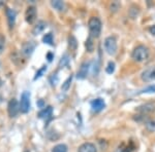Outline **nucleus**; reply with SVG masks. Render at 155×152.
I'll use <instances>...</instances> for the list:
<instances>
[{
  "label": "nucleus",
  "instance_id": "obj_1",
  "mask_svg": "<svg viewBox=\"0 0 155 152\" xmlns=\"http://www.w3.org/2000/svg\"><path fill=\"white\" fill-rule=\"evenodd\" d=\"M88 26H89V31H90V36L93 37V38H97L99 37L101 33V21L96 17H92L90 18L88 22Z\"/></svg>",
  "mask_w": 155,
  "mask_h": 152
},
{
  "label": "nucleus",
  "instance_id": "obj_2",
  "mask_svg": "<svg viewBox=\"0 0 155 152\" xmlns=\"http://www.w3.org/2000/svg\"><path fill=\"white\" fill-rule=\"evenodd\" d=\"M131 57L134 59V61L137 62V63H141V62L146 61L149 58V49L148 47L145 45H139L134 49L131 54Z\"/></svg>",
  "mask_w": 155,
  "mask_h": 152
},
{
  "label": "nucleus",
  "instance_id": "obj_3",
  "mask_svg": "<svg viewBox=\"0 0 155 152\" xmlns=\"http://www.w3.org/2000/svg\"><path fill=\"white\" fill-rule=\"evenodd\" d=\"M104 48H106V51L110 56H114L115 54L117 53V41L116 38L114 36H109L106 38L104 40Z\"/></svg>",
  "mask_w": 155,
  "mask_h": 152
},
{
  "label": "nucleus",
  "instance_id": "obj_4",
  "mask_svg": "<svg viewBox=\"0 0 155 152\" xmlns=\"http://www.w3.org/2000/svg\"><path fill=\"white\" fill-rule=\"evenodd\" d=\"M20 111L22 113H28L30 110V93L23 92L21 95V101H20Z\"/></svg>",
  "mask_w": 155,
  "mask_h": 152
},
{
  "label": "nucleus",
  "instance_id": "obj_5",
  "mask_svg": "<svg viewBox=\"0 0 155 152\" xmlns=\"http://www.w3.org/2000/svg\"><path fill=\"white\" fill-rule=\"evenodd\" d=\"M20 111V104L18 103L16 99H12L8 102V105H7V112H8V116L11 118H14L18 115Z\"/></svg>",
  "mask_w": 155,
  "mask_h": 152
},
{
  "label": "nucleus",
  "instance_id": "obj_6",
  "mask_svg": "<svg viewBox=\"0 0 155 152\" xmlns=\"http://www.w3.org/2000/svg\"><path fill=\"white\" fill-rule=\"evenodd\" d=\"M37 17V11H36V7L31 5L28 6L25 11V20L28 24H33L36 20Z\"/></svg>",
  "mask_w": 155,
  "mask_h": 152
},
{
  "label": "nucleus",
  "instance_id": "obj_7",
  "mask_svg": "<svg viewBox=\"0 0 155 152\" xmlns=\"http://www.w3.org/2000/svg\"><path fill=\"white\" fill-rule=\"evenodd\" d=\"M141 77H142V79L146 82L155 80V66H151V67H149V68L145 69V70L142 72Z\"/></svg>",
  "mask_w": 155,
  "mask_h": 152
},
{
  "label": "nucleus",
  "instance_id": "obj_8",
  "mask_svg": "<svg viewBox=\"0 0 155 152\" xmlns=\"http://www.w3.org/2000/svg\"><path fill=\"white\" fill-rule=\"evenodd\" d=\"M35 46L36 44L34 43L33 41H27L25 42V43L22 45V54H24L25 57H30L32 54V53L34 51V49H35Z\"/></svg>",
  "mask_w": 155,
  "mask_h": 152
},
{
  "label": "nucleus",
  "instance_id": "obj_9",
  "mask_svg": "<svg viewBox=\"0 0 155 152\" xmlns=\"http://www.w3.org/2000/svg\"><path fill=\"white\" fill-rule=\"evenodd\" d=\"M6 17H7V24H8L9 29H12L15 27V24H16V18H17L16 11H15L12 8L7 7L6 8Z\"/></svg>",
  "mask_w": 155,
  "mask_h": 152
},
{
  "label": "nucleus",
  "instance_id": "obj_10",
  "mask_svg": "<svg viewBox=\"0 0 155 152\" xmlns=\"http://www.w3.org/2000/svg\"><path fill=\"white\" fill-rule=\"evenodd\" d=\"M90 68V63L89 62H84L83 64L81 65L79 71L77 73V77L79 79H84L87 77V74H88V70Z\"/></svg>",
  "mask_w": 155,
  "mask_h": 152
},
{
  "label": "nucleus",
  "instance_id": "obj_11",
  "mask_svg": "<svg viewBox=\"0 0 155 152\" xmlns=\"http://www.w3.org/2000/svg\"><path fill=\"white\" fill-rule=\"evenodd\" d=\"M52 115H53V107L52 106L45 107V108L41 109V110L38 112V114H37V116L41 119H50V118H52Z\"/></svg>",
  "mask_w": 155,
  "mask_h": 152
},
{
  "label": "nucleus",
  "instance_id": "obj_12",
  "mask_svg": "<svg viewBox=\"0 0 155 152\" xmlns=\"http://www.w3.org/2000/svg\"><path fill=\"white\" fill-rule=\"evenodd\" d=\"M104 107H106V103H104V100L101 98L95 99L91 102V108H92V110L95 112H101L102 109H104Z\"/></svg>",
  "mask_w": 155,
  "mask_h": 152
},
{
  "label": "nucleus",
  "instance_id": "obj_13",
  "mask_svg": "<svg viewBox=\"0 0 155 152\" xmlns=\"http://www.w3.org/2000/svg\"><path fill=\"white\" fill-rule=\"evenodd\" d=\"M137 111L140 112L142 114H147V113H151V112L155 111V104L152 103H147L144 105H141L137 108Z\"/></svg>",
  "mask_w": 155,
  "mask_h": 152
},
{
  "label": "nucleus",
  "instance_id": "obj_14",
  "mask_svg": "<svg viewBox=\"0 0 155 152\" xmlns=\"http://www.w3.org/2000/svg\"><path fill=\"white\" fill-rule=\"evenodd\" d=\"M78 152H97V149L94 144L92 143H84L78 149Z\"/></svg>",
  "mask_w": 155,
  "mask_h": 152
},
{
  "label": "nucleus",
  "instance_id": "obj_15",
  "mask_svg": "<svg viewBox=\"0 0 155 152\" xmlns=\"http://www.w3.org/2000/svg\"><path fill=\"white\" fill-rule=\"evenodd\" d=\"M47 28V23L44 21H39L37 22V24L34 26L33 30H32V33L34 34V35H38V34H41V32H44V30Z\"/></svg>",
  "mask_w": 155,
  "mask_h": 152
},
{
  "label": "nucleus",
  "instance_id": "obj_16",
  "mask_svg": "<svg viewBox=\"0 0 155 152\" xmlns=\"http://www.w3.org/2000/svg\"><path fill=\"white\" fill-rule=\"evenodd\" d=\"M51 5L58 11H63L65 9V3L61 0H53L51 1Z\"/></svg>",
  "mask_w": 155,
  "mask_h": 152
},
{
  "label": "nucleus",
  "instance_id": "obj_17",
  "mask_svg": "<svg viewBox=\"0 0 155 152\" xmlns=\"http://www.w3.org/2000/svg\"><path fill=\"white\" fill-rule=\"evenodd\" d=\"M85 46H86V49L89 51V53H92V51H94V41H93V37L89 36L88 38H87L86 42H85Z\"/></svg>",
  "mask_w": 155,
  "mask_h": 152
},
{
  "label": "nucleus",
  "instance_id": "obj_18",
  "mask_svg": "<svg viewBox=\"0 0 155 152\" xmlns=\"http://www.w3.org/2000/svg\"><path fill=\"white\" fill-rule=\"evenodd\" d=\"M140 14V7L137 5H132L128 11V14L131 19H136Z\"/></svg>",
  "mask_w": 155,
  "mask_h": 152
},
{
  "label": "nucleus",
  "instance_id": "obj_19",
  "mask_svg": "<svg viewBox=\"0 0 155 152\" xmlns=\"http://www.w3.org/2000/svg\"><path fill=\"white\" fill-rule=\"evenodd\" d=\"M68 47L71 49V51H76L78 47V41L76 39V37L71 35L68 37Z\"/></svg>",
  "mask_w": 155,
  "mask_h": 152
},
{
  "label": "nucleus",
  "instance_id": "obj_20",
  "mask_svg": "<svg viewBox=\"0 0 155 152\" xmlns=\"http://www.w3.org/2000/svg\"><path fill=\"white\" fill-rule=\"evenodd\" d=\"M42 42H44V43L49 44V45H53V44H54L53 34H52V33L45 34V36L42 37Z\"/></svg>",
  "mask_w": 155,
  "mask_h": 152
},
{
  "label": "nucleus",
  "instance_id": "obj_21",
  "mask_svg": "<svg viewBox=\"0 0 155 152\" xmlns=\"http://www.w3.org/2000/svg\"><path fill=\"white\" fill-rule=\"evenodd\" d=\"M67 146L65 144H58L52 148V152H67Z\"/></svg>",
  "mask_w": 155,
  "mask_h": 152
},
{
  "label": "nucleus",
  "instance_id": "obj_22",
  "mask_svg": "<svg viewBox=\"0 0 155 152\" xmlns=\"http://www.w3.org/2000/svg\"><path fill=\"white\" fill-rule=\"evenodd\" d=\"M47 71V66L46 65H44V66L41 67L39 70H37L36 72V74H35V76H34V80H36V79H38V78H41V77L44 75V73Z\"/></svg>",
  "mask_w": 155,
  "mask_h": 152
},
{
  "label": "nucleus",
  "instance_id": "obj_23",
  "mask_svg": "<svg viewBox=\"0 0 155 152\" xmlns=\"http://www.w3.org/2000/svg\"><path fill=\"white\" fill-rule=\"evenodd\" d=\"M71 80H72V76H69L68 78H67L66 80L64 81V83L62 84V86H61L62 91H67V89L69 88V86H71Z\"/></svg>",
  "mask_w": 155,
  "mask_h": 152
},
{
  "label": "nucleus",
  "instance_id": "obj_24",
  "mask_svg": "<svg viewBox=\"0 0 155 152\" xmlns=\"http://www.w3.org/2000/svg\"><path fill=\"white\" fill-rule=\"evenodd\" d=\"M120 6H121V4H120L118 1H114V2H112L111 5H110V9H111L112 12H117L118 9L120 8Z\"/></svg>",
  "mask_w": 155,
  "mask_h": 152
},
{
  "label": "nucleus",
  "instance_id": "obj_25",
  "mask_svg": "<svg viewBox=\"0 0 155 152\" xmlns=\"http://www.w3.org/2000/svg\"><path fill=\"white\" fill-rule=\"evenodd\" d=\"M106 71H107V74L114 73V71H115V63H114V62H112V61L109 62V64H107V66L106 68Z\"/></svg>",
  "mask_w": 155,
  "mask_h": 152
},
{
  "label": "nucleus",
  "instance_id": "obj_26",
  "mask_svg": "<svg viewBox=\"0 0 155 152\" xmlns=\"http://www.w3.org/2000/svg\"><path fill=\"white\" fill-rule=\"evenodd\" d=\"M68 62H69V57L67 56V54H64L63 58L60 60V62H59V67L62 68V67H64L65 65L68 64Z\"/></svg>",
  "mask_w": 155,
  "mask_h": 152
},
{
  "label": "nucleus",
  "instance_id": "obj_27",
  "mask_svg": "<svg viewBox=\"0 0 155 152\" xmlns=\"http://www.w3.org/2000/svg\"><path fill=\"white\" fill-rule=\"evenodd\" d=\"M150 93H155V84H153V85H149L148 88L142 89V91L140 92V94H150Z\"/></svg>",
  "mask_w": 155,
  "mask_h": 152
},
{
  "label": "nucleus",
  "instance_id": "obj_28",
  "mask_svg": "<svg viewBox=\"0 0 155 152\" xmlns=\"http://www.w3.org/2000/svg\"><path fill=\"white\" fill-rule=\"evenodd\" d=\"M4 46H5V37L2 35V34H0V54H2Z\"/></svg>",
  "mask_w": 155,
  "mask_h": 152
},
{
  "label": "nucleus",
  "instance_id": "obj_29",
  "mask_svg": "<svg viewBox=\"0 0 155 152\" xmlns=\"http://www.w3.org/2000/svg\"><path fill=\"white\" fill-rule=\"evenodd\" d=\"M50 81H51V84L53 86L56 85V83H57V81H58V77H57V74L55 73V74H52V76L50 77Z\"/></svg>",
  "mask_w": 155,
  "mask_h": 152
},
{
  "label": "nucleus",
  "instance_id": "obj_30",
  "mask_svg": "<svg viewBox=\"0 0 155 152\" xmlns=\"http://www.w3.org/2000/svg\"><path fill=\"white\" fill-rule=\"evenodd\" d=\"M47 59H48L49 62H52V60L54 59V54L53 53H48L47 54Z\"/></svg>",
  "mask_w": 155,
  "mask_h": 152
},
{
  "label": "nucleus",
  "instance_id": "obj_31",
  "mask_svg": "<svg viewBox=\"0 0 155 152\" xmlns=\"http://www.w3.org/2000/svg\"><path fill=\"white\" fill-rule=\"evenodd\" d=\"M149 31H150V33H151L152 35H155V25H154V26H152L151 28L149 29Z\"/></svg>",
  "mask_w": 155,
  "mask_h": 152
},
{
  "label": "nucleus",
  "instance_id": "obj_32",
  "mask_svg": "<svg viewBox=\"0 0 155 152\" xmlns=\"http://www.w3.org/2000/svg\"><path fill=\"white\" fill-rule=\"evenodd\" d=\"M37 104H38V106L41 107V108H45V107H44V102H42V100H41V101H39Z\"/></svg>",
  "mask_w": 155,
  "mask_h": 152
},
{
  "label": "nucleus",
  "instance_id": "obj_33",
  "mask_svg": "<svg viewBox=\"0 0 155 152\" xmlns=\"http://www.w3.org/2000/svg\"><path fill=\"white\" fill-rule=\"evenodd\" d=\"M1 85H2V79L0 78V86H1Z\"/></svg>",
  "mask_w": 155,
  "mask_h": 152
},
{
  "label": "nucleus",
  "instance_id": "obj_34",
  "mask_svg": "<svg viewBox=\"0 0 155 152\" xmlns=\"http://www.w3.org/2000/svg\"><path fill=\"white\" fill-rule=\"evenodd\" d=\"M1 102H2V97L0 96V103H1Z\"/></svg>",
  "mask_w": 155,
  "mask_h": 152
},
{
  "label": "nucleus",
  "instance_id": "obj_35",
  "mask_svg": "<svg viewBox=\"0 0 155 152\" xmlns=\"http://www.w3.org/2000/svg\"><path fill=\"white\" fill-rule=\"evenodd\" d=\"M24 152H29V151H28V150H26V151H24Z\"/></svg>",
  "mask_w": 155,
  "mask_h": 152
}]
</instances>
